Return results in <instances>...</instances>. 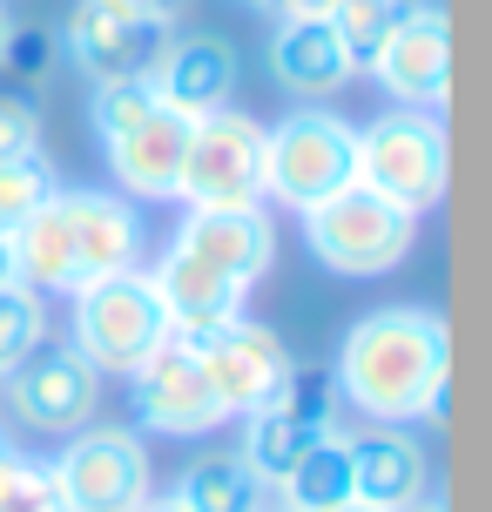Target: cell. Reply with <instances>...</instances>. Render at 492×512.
<instances>
[{"label":"cell","instance_id":"obj_10","mask_svg":"<svg viewBox=\"0 0 492 512\" xmlns=\"http://www.w3.org/2000/svg\"><path fill=\"white\" fill-rule=\"evenodd\" d=\"M189 351H196V364H203L209 398L223 405V418H250V411L277 405L290 364H297L284 344H277V331H263V324H250V317L209 331L203 344H189Z\"/></svg>","mask_w":492,"mask_h":512},{"label":"cell","instance_id":"obj_17","mask_svg":"<svg viewBox=\"0 0 492 512\" xmlns=\"http://www.w3.org/2000/svg\"><path fill=\"white\" fill-rule=\"evenodd\" d=\"M156 95L176 115H216V108H230V88H236V48L223 41V34H182V41H169L156 61Z\"/></svg>","mask_w":492,"mask_h":512},{"label":"cell","instance_id":"obj_35","mask_svg":"<svg viewBox=\"0 0 492 512\" xmlns=\"http://www.w3.org/2000/svg\"><path fill=\"white\" fill-rule=\"evenodd\" d=\"M0 283H14V256H7V236H0Z\"/></svg>","mask_w":492,"mask_h":512},{"label":"cell","instance_id":"obj_38","mask_svg":"<svg viewBox=\"0 0 492 512\" xmlns=\"http://www.w3.org/2000/svg\"><path fill=\"white\" fill-rule=\"evenodd\" d=\"M243 7H270V14H277V0H243Z\"/></svg>","mask_w":492,"mask_h":512},{"label":"cell","instance_id":"obj_20","mask_svg":"<svg viewBox=\"0 0 492 512\" xmlns=\"http://www.w3.org/2000/svg\"><path fill=\"white\" fill-rule=\"evenodd\" d=\"M169 499H176L182 512H270L277 506V492L263 486L236 452H203V459L176 479Z\"/></svg>","mask_w":492,"mask_h":512},{"label":"cell","instance_id":"obj_12","mask_svg":"<svg viewBox=\"0 0 492 512\" xmlns=\"http://www.w3.org/2000/svg\"><path fill=\"white\" fill-rule=\"evenodd\" d=\"M135 384V418H142V432H162V438H203L223 425V405L209 398V378L196 351L182 344V337H162L149 358L129 371Z\"/></svg>","mask_w":492,"mask_h":512},{"label":"cell","instance_id":"obj_8","mask_svg":"<svg viewBox=\"0 0 492 512\" xmlns=\"http://www.w3.org/2000/svg\"><path fill=\"white\" fill-rule=\"evenodd\" d=\"M48 472L68 512H135L156 492L149 445L122 425H81L61 445V459H48Z\"/></svg>","mask_w":492,"mask_h":512},{"label":"cell","instance_id":"obj_34","mask_svg":"<svg viewBox=\"0 0 492 512\" xmlns=\"http://www.w3.org/2000/svg\"><path fill=\"white\" fill-rule=\"evenodd\" d=\"M398 512H445V499H432V492H425V499H412V506H398Z\"/></svg>","mask_w":492,"mask_h":512},{"label":"cell","instance_id":"obj_27","mask_svg":"<svg viewBox=\"0 0 492 512\" xmlns=\"http://www.w3.org/2000/svg\"><path fill=\"white\" fill-rule=\"evenodd\" d=\"M54 189H61V182H54V169L41 162V155H27V162H0V236L14 230V223H27Z\"/></svg>","mask_w":492,"mask_h":512},{"label":"cell","instance_id":"obj_29","mask_svg":"<svg viewBox=\"0 0 492 512\" xmlns=\"http://www.w3.org/2000/svg\"><path fill=\"white\" fill-rule=\"evenodd\" d=\"M41 155V108L21 88H0V162H27Z\"/></svg>","mask_w":492,"mask_h":512},{"label":"cell","instance_id":"obj_31","mask_svg":"<svg viewBox=\"0 0 492 512\" xmlns=\"http://www.w3.org/2000/svg\"><path fill=\"white\" fill-rule=\"evenodd\" d=\"M108 7H122V14H142V21H162V27L182 14V0H108Z\"/></svg>","mask_w":492,"mask_h":512},{"label":"cell","instance_id":"obj_33","mask_svg":"<svg viewBox=\"0 0 492 512\" xmlns=\"http://www.w3.org/2000/svg\"><path fill=\"white\" fill-rule=\"evenodd\" d=\"M135 512H182V506H176V499H162V492H149V499H142Z\"/></svg>","mask_w":492,"mask_h":512},{"label":"cell","instance_id":"obj_25","mask_svg":"<svg viewBox=\"0 0 492 512\" xmlns=\"http://www.w3.org/2000/svg\"><path fill=\"white\" fill-rule=\"evenodd\" d=\"M162 95H156V81L149 75H135V81H95V135L102 142H115V135H129L142 115H156Z\"/></svg>","mask_w":492,"mask_h":512},{"label":"cell","instance_id":"obj_19","mask_svg":"<svg viewBox=\"0 0 492 512\" xmlns=\"http://www.w3.org/2000/svg\"><path fill=\"white\" fill-rule=\"evenodd\" d=\"M270 75H277V88H290L297 102H331L358 68H351L344 41L331 34V21H284L277 41H270Z\"/></svg>","mask_w":492,"mask_h":512},{"label":"cell","instance_id":"obj_36","mask_svg":"<svg viewBox=\"0 0 492 512\" xmlns=\"http://www.w3.org/2000/svg\"><path fill=\"white\" fill-rule=\"evenodd\" d=\"M331 512H378V506H364V499H344V506H331Z\"/></svg>","mask_w":492,"mask_h":512},{"label":"cell","instance_id":"obj_4","mask_svg":"<svg viewBox=\"0 0 492 512\" xmlns=\"http://www.w3.org/2000/svg\"><path fill=\"white\" fill-rule=\"evenodd\" d=\"M304 236H311V256L324 270H337V277H385V270H398L412 256L418 216L385 203L378 189L351 182V189H337L331 203L304 209Z\"/></svg>","mask_w":492,"mask_h":512},{"label":"cell","instance_id":"obj_16","mask_svg":"<svg viewBox=\"0 0 492 512\" xmlns=\"http://www.w3.org/2000/svg\"><path fill=\"white\" fill-rule=\"evenodd\" d=\"M432 492V459L405 425H378V432L351 438V499L378 512H398Z\"/></svg>","mask_w":492,"mask_h":512},{"label":"cell","instance_id":"obj_23","mask_svg":"<svg viewBox=\"0 0 492 512\" xmlns=\"http://www.w3.org/2000/svg\"><path fill=\"white\" fill-rule=\"evenodd\" d=\"M412 0H337L331 14V34L344 41V54H351V68H371V54L385 48V34L398 27V14H405Z\"/></svg>","mask_w":492,"mask_h":512},{"label":"cell","instance_id":"obj_22","mask_svg":"<svg viewBox=\"0 0 492 512\" xmlns=\"http://www.w3.org/2000/svg\"><path fill=\"white\" fill-rule=\"evenodd\" d=\"M311 445H317L311 425H297L290 411L263 405V411H250V418H243V452H236V459H243V465H250V472L263 479V486L277 492V486L290 479V465L304 459Z\"/></svg>","mask_w":492,"mask_h":512},{"label":"cell","instance_id":"obj_1","mask_svg":"<svg viewBox=\"0 0 492 512\" xmlns=\"http://www.w3.org/2000/svg\"><path fill=\"white\" fill-rule=\"evenodd\" d=\"M337 398L378 425H445V317L439 310H371L337 351Z\"/></svg>","mask_w":492,"mask_h":512},{"label":"cell","instance_id":"obj_40","mask_svg":"<svg viewBox=\"0 0 492 512\" xmlns=\"http://www.w3.org/2000/svg\"><path fill=\"white\" fill-rule=\"evenodd\" d=\"M270 512H284V506H270Z\"/></svg>","mask_w":492,"mask_h":512},{"label":"cell","instance_id":"obj_30","mask_svg":"<svg viewBox=\"0 0 492 512\" xmlns=\"http://www.w3.org/2000/svg\"><path fill=\"white\" fill-rule=\"evenodd\" d=\"M0 61H7V75L41 81V75H48V61H54V34H41V27H14L7 48H0Z\"/></svg>","mask_w":492,"mask_h":512},{"label":"cell","instance_id":"obj_7","mask_svg":"<svg viewBox=\"0 0 492 512\" xmlns=\"http://www.w3.org/2000/svg\"><path fill=\"white\" fill-rule=\"evenodd\" d=\"M176 196L189 209H263V122H250L243 108L196 115Z\"/></svg>","mask_w":492,"mask_h":512},{"label":"cell","instance_id":"obj_32","mask_svg":"<svg viewBox=\"0 0 492 512\" xmlns=\"http://www.w3.org/2000/svg\"><path fill=\"white\" fill-rule=\"evenodd\" d=\"M331 7H337V0H277V14H284V21H324Z\"/></svg>","mask_w":492,"mask_h":512},{"label":"cell","instance_id":"obj_18","mask_svg":"<svg viewBox=\"0 0 492 512\" xmlns=\"http://www.w3.org/2000/svg\"><path fill=\"white\" fill-rule=\"evenodd\" d=\"M108 149V169L129 196H149V203H169L176 196V176H182V149H189V115L162 102L156 115H142L129 135L102 142Z\"/></svg>","mask_w":492,"mask_h":512},{"label":"cell","instance_id":"obj_9","mask_svg":"<svg viewBox=\"0 0 492 512\" xmlns=\"http://www.w3.org/2000/svg\"><path fill=\"white\" fill-rule=\"evenodd\" d=\"M0 384H7V411L27 432L48 438H75L81 425H95V405H102V371L75 344H34Z\"/></svg>","mask_w":492,"mask_h":512},{"label":"cell","instance_id":"obj_2","mask_svg":"<svg viewBox=\"0 0 492 512\" xmlns=\"http://www.w3.org/2000/svg\"><path fill=\"white\" fill-rule=\"evenodd\" d=\"M7 256H14V283H27L34 297H54V290L75 297L115 270H135L142 223L108 189H54L27 223L7 230Z\"/></svg>","mask_w":492,"mask_h":512},{"label":"cell","instance_id":"obj_21","mask_svg":"<svg viewBox=\"0 0 492 512\" xmlns=\"http://www.w3.org/2000/svg\"><path fill=\"white\" fill-rule=\"evenodd\" d=\"M284 512H331L351 499V438L337 432H317V445L304 452V459L290 465V479L284 486Z\"/></svg>","mask_w":492,"mask_h":512},{"label":"cell","instance_id":"obj_28","mask_svg":"<svg viewBox=\"0 0 492 512\" xmlns=\"http://www.w3.org/2000/svg\"><path fill=\"white\" fill-rule=\"evenodd\" d=\"M0 512H68L54 492L48 465L21 459V452H0Z\"/></svg>","mask_w":492,"mask_h":512},{"label":"cell","instance_id":"obj_37","mask_svg":"<svg viewBox=\"0 0 492 512\" xmlns=\"http://www.w3.org/2000/svg\"><path fill=\"white\" fill-rule=\"evenodd\" d=\"M7 34H14V21H7V7H0V48H7Z\"/></svg>","mask_w":492,"mask_h":512},{"label":"cell","instance_id":"obj_24","mask_svg":"<svg viewBox=\"0 0 492 512\" xmlns=\"http://www.w3.org/2000/svg\"><path fill=\"white\" fill-rule=\"evenodd\" d=\"M34 344H48V297H34L27 283H0V378Z\"/></svg>","mask_w":492,"mask_h":512},{"label":"cell","instance_id":"obj_14","mask_svg":"<svg viewBox=\"0 0 492 512\" xmlns=\"http://www.w3.org/2000/svg\"><path fill=\"white\" fill-rule=\"evenodd\" d=\"M149 283H156V297H162L169 337H182V344H203L209 331L236 324V317H243V297H250L243 283H230L223 270L196 263V256L176 250V243H169V256L149 270Z\"/></svg>","mask_w":492,"mask_h":512},{"label":"cell","instance_id":"obj_13","mask_svg":"<svg viewBox=\"0 0 492 512\" xmlns=\"http://www.w3.org/2000/svg\"><path fill=\"white\" fill-rule=\"evenodd\" d=\"M61 41H68V61L95 81H135L156 75L162 48H169V27L142 21V14H122L108 0H75V14L61 21Z\"/></svg>","mask_w":492,"mask_h":512},{"label":"cell","instance_id":"obj_3","mask_svg":"<svg viewBox=\"0 0 492 512\" xmlns=\"http://www.w3.org/2000/svg\"><path fill=\"white\" fill-rule=\"evenodd\" d=\"M358 182V128L331 108H297L277 128H263V203L317 209L337 189Z\"/></svg>","mask_w":492,"mask_h":512},{"label":"cell","instance_id":"obj_6","mask_svg":"<svg viewBox=\"0 0 492 512\" xmlns=\"http://www.w3.org/2000/svg\"><path fill=\"white\" fill-rule=\"evenodd\" d=\"M445 176H452V155H445L439 115H425V108H391V115H378L371 128H358V182L378 189L385 203L425 216V209L445 203Z\"/></svg>","mask_w":492,"mask_h":512},{"label":"cell","instance_id":"obj_15","mask_svg":"<svg viewBox=\"0 0 492 512\" xmlns=\"http://www.w3.org/2000/svg\"><path fill=\"white\" fill-rule=\"evenodd\" d=\"M176 250H189L196 263H209V270H223L230 283L250 290L277 256V230H270L263 209H189L176 230Z\"/></svg>","mask_w":492,"mask_h":512},{"label":"cell","instance_id":"obj_26","mask_svg":"<svg viewBox=\"0 0 492 512\" xmlns=\"http://www.w3.org/2000/svg\"><path fill=\"white\" fill-rule=\"evenodd\" d=\"M277 411H290L297 425H311V432H331L337 418V378L324 371V364H290L284 391H277Z\"/></svg>","mask_w":492,"mask_h":512},{"label":"cell","instance_id":"obj_39","mask_svg":"<svg viewBox=\"0 0 492 512\" xmlns=\"http://www.w3.org/2000/svg\"><path fill=\"white\" fill-rule=\"evenodd\" d=\"M0 452H14V445H7V425H0Z\"/></svg>","mask_w":492,"mask_h":512},{"label":"cell","instance_id":"obj_5","mask_svg":"<svg viewBox=\"0 0 492 512\" xmlns=\"http://www.w3.org/2000/svg\"><path fill=\"white\" fill-rule=\"evenodd\" d=\"M162 337H169V317H162V297L149 283V270H115V277L75 290V331H68V344L102 378H129Z\"/></svg>","mask_w":492,"mask_h":512},{"label":"cell","instance_id":"obj_11","mask_svg":"<svg viewBox=\"0 0 492 512\" xmlns=\"http://www.w3.org/2000/svg\"><path fill=\"white\" fill-rule=\"evenodd\" d=\"M371 75L398 108H445V88H452V27H445L439 0H412L398 27L385 34V48L371 54Z\"/></svg>","mask_w":492,"mask_h":512}]
</instances>
